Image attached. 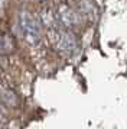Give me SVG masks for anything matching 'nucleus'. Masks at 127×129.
<instances>
[{
	"label": "nucleus",
	"mask_w": 127,
	"mask_h": 129,
	"mask_svg": "<svg viewBox=\"0 0 127 129\" xmlns=\"http://www.w3.org/2000/svg\"><path fill=\"white\" fill-rule=\"evenodd\" d=\"M48 39L55 51L65 57H71L78 48V39L74 30L67 29L58 23L56 18L51 25H48Z\"/></svg>",
	"instance_id": "1"
},
{
	"label": "nucleus",
	"mask_w": 127,
	"mask_h": 129,
	"mask_svg": "<svg viewBox=\"0 0 127 129\" xmlns=\"http://www.w3.org/2000/svg\"><path fill=\"white\" fill-rule=\"evenodd\" d=\"M19 28L23 35V39L30 47H39L42 44L43 41L42 26L33 13H30L29 10H22L19 13Z\"/></svg>",
	"instance_id": "2"
},
{
	"label": "nucleus",
	"mask_w": 127,
	"mask_h": 129,
	"mask_svg": "<svg viewBox=\"0 0 127 129\" xmlns=\"http://www.w3.org/2000/svg\"><path fill=\"white\" fill-rule=\"evenodd\" d=\"M55 18H56L58 23L61 26L67 28V29H71V30L77 29L81 25V20H82L81 13L75 7L68 5V3H59L58 5Z\"/></svg>",
	"instance_id": "3"
},
{
	"label": "nucleus",
	"mask_w": 127,
	"mask_h": 129,
	"mask_svg": "<svg viewBox=\"0 0 127 129\" xmlns=\"http://www.w3.org/2000/svg\"><path fill=\"white\" fill-rule=\"evenodd\" d=\"M16 49H17V41L15 35L9 30L0 32V55L2 57L12 55V54L16 52Z\"/></svg>",
	"instance_id": "4"
},
{
	"label": "nucleus",
	"mask_w": 127,
	"mask_h": 129,
	"mask_svg": "<svg viewBox=\"0 0 127 129\" xmlns=\"http://www.w3.org/2000/svg\"><path fill=\"white\" fill-rule=\"evenodd\" d=\"M0 102L7 107H12V109H17L20 106L19 94L13 88L5 87V86H0Z\"/></svg>",
	"instance_id": "5"
},
{
	"label": "nucleus",
	"mask_w": 127,
	"mask_h": 129,
	"mask_svg": "<svg viewBox=\"0 0 127 129\" xmlns=\"http://www.w3.org/2000/svg\"><path fill=\"white\" fill-rule=\"evenodd\" d=\"M3 122V115H2V112H0V123Z\"/></svg>",
	"instance_id": "6"
}]
</instances>
